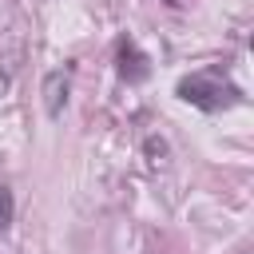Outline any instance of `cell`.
I'll return each mask as SVG.
<instances>
[{
    "label": "cell",
    "mask_w": 254,
    "mask_h": 254,
    "mask_svg": "<svg viewBox=\"0 0 254 254\" xmlns=\"http://www.w3.org/2000/svg\"><path fill=\"white\" fill-rule=\"evenodd\" d=\"M179 95L202 111H218V107H230L238 103V87L234 83H222L214 75H190V79H179Z\"/></svg>",
    "instance_id": "6da1fadb"
},
{
    "label": "cell",
    "mask_w": 254,
    "mask_h": 254,
    "mask_svg": "<svg viewBox=\"0 0 254 254\" xmlns=\"http://www.w3.org/2000/svg\"><path fill=\"white\" fill-rule=\"evenodd\" d=\"M119 75L127 79V83H139V79H147V56L131 44V40H119Z\"/></svg>",
    "instance_id": "7a4b0ae2"
},
{
    "label": "cell",
    "mask_w": 254,
    "mask_h": 254,
    "mask_svg": "<svg viewBox=\"0 0 254 254\" xmlns=\"http://www.w3.org/2000/svg\"><path fill=\"white\" fill-rule=\"evenodd\" d=\"M67 91H71V83H67V71H48V75H44V111H48L52 119L64 111V103H67Z\"/></svg>",
    "instance_id": "3957f363"
},
{
    "label": "cell",
    "mask_w": 254,
    "mask_h": 254,
    "mask_svg": "<svg viewBox=\"0 0 254 254\" xmlns=\"http://www.w3.org/2000/svg\"><path fill=\"white\" fill-rule=\"evenodd\" d=\"M8 222H12V190L0 187V230H8Z\"/></svg>",
    "instance_id": "277c9868"
},
{
    "label": "cell",
    "mask_w": 254,
    "mask_h": 254,
    "mask_svg": "<svg viewBox=\"0 0 254 254\" xmlns=\"http://www.w3.org/2000/svg\"><path fill=\"white\" fill-rule=\"evenodd\" d=\"M147 155H151V159L159 163V159L167 155V143H163V139H147Z\"/></svg>",
    "instance_id": "5b68a950"
},
{
    "label": "cell",
    "mask_w": 254,
    "mask_h": 254,
    "mask_svg": "<svg viewBox=\"0 0 254 254\" xmlns=\"http://www.w3.org/2000/svg\"><path fill=\"white\" fill-rule=\"evenodd\" d=\"M167 4H171V8H175V4H179V0H167Z\"/></svg>",
    "instance_id": "8992f818"
}]
</instances>
